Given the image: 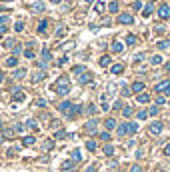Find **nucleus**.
Returning <instances> with one entry per match:
<instances>
[{"label":"nucleus","instance_id":"nucleus-15","mask_svg":"<svg viewBox=\"0 0 170 172\" xmlns=\"http://www.w3.org/2000/svg\"><path fill=\"white\" fill-rule=\"evenodd\" d=\"M32 46H34V42H28V48L24 50V56H26L28 60H32V58H34V50H32Z\"/></svg>","mask_w":170,"mask_h":172},{"label":"nucleus","instance_id":"nucleus-24","mask_svg":"<svg viewBox=\"0 0 170 172\" xmlns=\"http://www.w3.org/2000/svg\"><path fill=\"white\" fill-rule=\"evenodd\" d=\"M116 132H118V136H126V134H128V124L118 126V130H116Z\"/></svg>","mask_w":170,"mask_h":172},{"label":"nucleus","instance_id":"nucleus-57","mask_svg":"<svg viewBox=\"0 0 170 172\" xmlns=\"http://www.w3.org/2000/svg\"><path fill=\"white\" fill-rule=\"evenodd\" d=\"M84 172H96V166H88Z\"/></svg>","mask_w":170,"mask_h":172},{"label":"nucleus","instance_id":"nucleus-5","mask_svg":"<svg viewBox=\"0 0 170 172\" xmlns=\"http://www.w3.org/2000/svg\"><path fill=\"white\" fill-rule=\"evenodd\" d=\"M24 98H26V96H24V92L20 90V86H14V88H12V100H14V102H20V100H24Z\"/></svg>","mask_w":170,"mask_h":172},{"label":"nucleus","instance_id":"nucleus-61","mask_svg":"<svg viewBox=\"0 0 170 172\" xmlns=\"http://www.w3.org/2000/svg\"><path fill=\"white\" fill-rule=\"evenodd\" d=\"M164 68H166V70H170V62H168V64H166V66H164Z\"/></svg>","mask_w":170,"mask_h":172},{"label":"nucleus","instance_id":"nucleus-21","mask_svg":"<svg viewBox=\"0 0 170 172\" xmlns=\"http://www.w3.org/2000/svg\"><path fill=\"white\" fill-rule=\"evenodd\" d=\"M122 70H124V66H122V64H114V66L110 68V72H112V74H122Z\"/></svg>","mask_w":170,"mask_h":172},{"label":"nucleus","instance_id":"nucleus-33","mask_svg":"<svg viewBox=\"0 0 170 172\" xmlns=\"http://www.w3.org/2000/svg\"><path fill=\"white\" fill-rule=\"evenodd\" d=\"M44 8H46V6H44L42 2H36V4H34V8H32V10H34V12H42Z\"/></svg>","mask_w":170,"mask_h":172},{"label":"nucleus","instance_id":"nucleus-50","mask_svg":"<svg viewBox=\"0 0 170 172\" xmlns=\"http://www.w3.org/2000/svg\"><path fill=\"white\" fill-rule=\"evenodd\" d=\"M120 108H122V102L116 100V102H114V110H120Z\"/></svg>","mask_w":170,"mask_h":172},{"label":"nucleus","instance_id":"nucleus-42","mask_svg":"<svg viewBox=\"0 0 170 172\" xmlns=\"http://www.w3.org/2000/svg\"><path fill=\"white\" fill-rule=\"evenodd\" d=\"M82 72H86V68H84V66H74V74H78V76H80Z\"/></svg>","mask_w":170,"mask_h":172},{"label":"nucleus","instance_id":"nucleus-47","mask_svg":"<svg viewBox=\"0 0 170 172\" xmlns=\"http://www.w3.org/2000/svg\"><path fill=\"white\" fill-rule=\"evenodd\" d=\"M130 172H142V166H138V164H134V166L130 168Z\"/></svg>","mask_w":170,"mask_h":172},{"label":"nucleus","instance_id":"nucleus-63","mask_svg":"<svg viewBox=\"0 0 170 172\" xmlns=\"http://www.w3.org/2000/svg\"><path fill=\"white\" fill-rule=\"evenodd\" d=\"M0 128H2V122H0Z\"/></svg>","mask_w":170,"mask_h":172},{"label":"nucleus","instance_id":"nucleus-31","mask_svg":"<svg viewBox=\"0 0 170 172\" xmlns=\"http://www.w3.org/2000/svg\"><path fill=\"white\" fill-rule=\"evenodd\" d=\"M158 112H160L158 106H150V108H148V114H150V116H158Z\"/></svg>","mask_w":170,"mask_h":172},{"label":"nucleus","instance_id":"nucleus-19","mask_svg":"<svg viewBox=\"0 0 170 172\" xmlns=\"http://www.w3.org/2000/svg\"><path fill=\"white\" fill-rule=\"evenodd\" d=\"M104 126H106V130H114L116 128V120H114V118H108V120L104 122Z\"/></svg>","mask_w":170,"mask_h":172},{"label":"nucleus","instance_id":"nucleus-44","mask_svg":"<svg viewBox=\"0 0 170 172\" xmlns=\"http://www.w3.org/2000/svg\"><path fill=\"white\" fill-rule=\"evenodd\" d=\"M86 112H88V114H94V112H96V106H94V104H88V106H86Z\"/></svg>","mask_w":170,"mask_h":172},{"label":"nucleus","instance_id":"nucleus-26","mask_svg":"<svg viewBox=\"0 0 170 172\" xmlns=\"http://www.w3.org/2000/svg\"><path fill=\"white\" fill-rule=\"evenodd\" d=\"M104 154H106V156H112V154H114V146H112V144H106V146H104Z\"/></svg>","mask_w":170,"mask_h":172},{"label":"nucleus","instance_id":"nucleus-55","mask_svg":"<svg viewBox=\"0 0 170 172\" xmlns=\"http://www.w3.org/2000/svg\"><path fill=\"white\" fill-rule=\"evenodd\" d=\"M36 104H38V106H42V108H44V106H46V100H44V98H40V100H38Z\"/></svg>","mask_w":170,"mask_h":172},{"label":"nucleus","instance_id":"nucleus-41","mask_svg":"<svg viewBox=\"0 0 170 172\" xmlns=\"http://www.w3.org/2000/svg\"><path fill=\"white\" fill-rule=\"evenodd\" d=\"M72 158H74V160H82V154H80V150H72Z\"/></svg>","mask_w":170,"mask_h":172},{"label":"nucleus","instance_id":"nucleus-59","mask_svg":"<svg viewBox=\"0 0 170 172\" xmlns=\"http://www.w3.org/2000/svg\"><path fill=\"white\" fill-rule=\"evenodd\" d=\"M2 80H4V72H0V82H2Z\"/></svg>","mask_w":170,"mask_h":172},{"label":"nucleus","instance_id":"nucleus-35","mask_svg":"<svg viewBox=\"0 0 170 172\" xmlns=\"http://www.w3.org/2000/svg\"><path fill=\"white\" fill-rule=\"evenodd\" d=\"M110 64V56H102L100 58V66H108Z\"/></svg>","mask_w":170,"mask_h":172},{"label":"nucleus","instance_id":"nucleus-54","mask_svg":"<svg viewBox=\"0 0 170 172\" xmlns=\"http://www.w3.org/2000/svg\"><path fill=\"white\" fill-rule=\"evenodd\" d=\"M20 50H22L20 46H14V48H12V54H20Z\"/></svg>","mask_w":170,"mask_h":172},{"label":"nucleus","instance_id":"nucleus-18","mask_svg":"<svg viewBox=\"0 0 170 172\" xmlns=\"http://www.w3.org/2000/svg\"><path fill=\"white\" fill-rule=\"evenodd\" d=\"M6 22H8V16H0V34H2V32H6V28H8V26H6Z\"/></svg>","mask_w":170,"mask_h":172},{"label":"nucleus","instance_id":"nucleus-43","mask_svg":"<svg viewBox=\"0 0 170 172\" xmlns=\"http://www.w3.org/2000/svg\"><path fill=\"white\" fill-rule=\"evenodd\" d=\"M162 104H166V98L164 96H158L156 98V106H162Z\"/></svg>","mask_w":170,"mask_h":172},{"label":"nucleus","instance_id":"nucleus-3","mask_svg":"<svg viewBox=\"0 0 170 172\" xmlns=\"http://www.w3.org/2000/svg\"><path fill=\"white\" fill-rule=\"evenodd\" d=\"M48 62H50V52H48V48H44V50H42V60L38 62V66H40V70H46V66H48Z\"/></svg>","mask_w":170,"mask_h":172},{"label":"nucleus","instance_id":"nucleus-62","mask_svg":"<svg viewBox=\"0 0 170 172\" xmlns=\"http://www.w3.org/2000/svg\"><path fill=\"white\" fill-rule=\"evenodd\" d=\"M86 2H94V0H86Z\"/></svg>","mask_w":170,"mask_h":172},{"label":"nucleus","instance_id":"nucleus-51","mask_svg":"<svg viewBox=\"0 0 170 172\" xmlns=\"http://www.w3.org/2000/svg\"><path fill=\"white\" fill-rule=\"evenodd\" d=\"M22 130H24L22 124H16V126H14V132H22Z\"/></svg>","mask_w":170,"mask_h":172},{"label":"nucleus","instance_id":"nucleus-12","mask_svg":"<svg viewBox=\"0 0 170 172\" xmlns=\"http://www.w3.org/2000/svg\"><path fill=\"white\" fill-rule=\"evenodd\" d=\"M144 82H142V80H136V82H134V84H132V92H136V94H140V92H142V90H144Z\"/></svg>","mask_w":170,"mask_h":172},{"label":"nucleus","instance_id":"nucleus-11","mask_svg":"<svg viewBox=\"0 0 170 172\" xmlns=\"http://www.w3.org/2000/svg\"><path fill=\"white\" fill-rule=\"evenodd\" d=\"M152 10H154V2H148V4L142 8V16H144V18H148V16L152 14Z\"/></svg>","mask_w":170,"mask_h":172},{"label":"nucleus","instance_id":"nucleus-40","mask_svg":"<svg viewBox=\"0 0 170 172\" xmlns=\"http://www.w3.org/2000/svg\"><path fill=\"white\" fill-rule=\"evenodd\" d=\"M138 118H140V120H146V118H148V110H140V112H138Z\"/></svg>","mask_w":170,"mask_h":172},{"label":"nucleus","instance_id":"nucleus-38","mask_svg":"<svg viewBox=\"0 0 170 172\" xmlns=\"http://www.w3.org/2000/svg\"><path fill=\"white\" fill-rule=\"evenodd\" d=\"M14 30H16V32H22V30H24V22H16V24H14Z\"/></svg>","mask_w":170,"mask_h":172},{"label":"nucleus","instance_id":"nucleus-28","mask_svg":"<svg viewBox=\"0 0 170 172\" xmlns=\"http://www.w3.org/2000/svg\"><path fill=\"white\" fill-rule=\"evenodd\" d=\"M16 64H18V58H16V56H10V58L6 60V66H16Z\"/></svg>","mask_w":170,"mask_h":172},{"label":"nucleus","instance_id":"nucleus-49","mask_svg":"<svg viewBox=\"0 0 170 172\" xmlns=\"http://www.w3.org/2000/svg\"><path fill=\"white\" fill-rule=\"evenodd\" d=\"M52 146H54V142H52V140H48V142H44V148H46V150H50Z\"/></svg>","mask_w":170,"mask_h":172},{"label":"nucleus","instance_id":"nucleus-10","mask_svg":"<svg viewBox=\"0 0 170 172\" xmlns=\"http://www.w3.org/2000/svg\"><path fill=\"white\" fill-rule=\"evenodd\" d=\"M92 80V74L90 72H82L80 76H78V84H88Z\"/></svg>","mask_w":170,"mask_h":172},{"label":"nucleus","instance_id":"nucleus-58","mask_svg":"<svg viewBox=\"0 0 170 172\" xmlns=\"http://www.w3.org/2000/svg\"><path fill=\"white\" fill-rule=\"evenodd\" d=\"M164 92H166V96H170V86L166 88V90H164Z\"/></svg>","mask_w":170,"mask_h":172},{"label":"nucleus","instance_id":"nucleus-16","mask_svg":"<svg viewBox=\"0 0 170 172\" xmlns=\"http://www.w3.org/2000/svg\"><path fill=\"white\" fill-rule=\"evenodd\" d=\"M108 10H110V12H112V14H116V12H118V10H120V4H118V2H116V0H112V2H110V4H108Z\"/></svg>","mask_w":170,"mask_h":172},{"label":"nucleus","instance_id":"nucleus-46","mask_svg":"<svg viewBox=\"0 0 170 172\" xmlns=\"http://www.w3.org/2000/svg\"><path fill=\"white\" fill-rule=\"evenodd\" d=\"M54 138H66V132H64V130H58V132L54 134Z\"/></svg>","mask_w":170,"mask_h":172},{"label":"nucleus","instance_id":"nucleus-25","mask_svg":"<svg viewBox=\"0 0 170 172\" xmlns=\"http://www.w3.org/2000/svg\"><path fill=\"white\" fill-rule=\"evenodd\" d=\"M122 114H124L126 118H130V116L134 114V110H132V106H124V108H122Z\"/></svg>","mask_w":170,"mask_h":172},{"label":"nucleus","instance_id":"nucleus-7","mask_svg":"<svg viewBox=\"0 0 170 172\" xmlns=\"http://www.w3.org/2000/svg\"><path fill=\"white\" fill-rule=\"evenodd\" d=\"M80 112H82V106H80V104H74V106H72V110L66 114V118H68V120H74V116H78Z\"/></svg>","mask_w":170,"mask_h":172},{"label":"nucleus","instance_id":"nucleus-27","mask_svg":"<svg viewBox=\"0 0 170 172\" xmlns=\"http://www.w3.org/2000/svg\"><path fill=\"white\" fill-rule=\"evenodd\" d=\"M122 42H112V52H122Z\"/></svg>","mask_w":170,"mask_h":172},{"label":"nucleus","instance_id":"nucleus-13","mask_svg":"<svg viewBox=\"0 0 170 172\" xmlns=\"http://www.w3.org/2000/svg\"><path fill=\"white\" fill-rule=\"evenodd\" d=\"M168 86H170V80H162V82H158V84L154 86V90H156V92H164Z\"/></svg>","mask_w":170,"mask_h":172},{"label":"nucleus","instance_id":"nucleus-9","mask_svg":"<svg viewBox=\"0 0 170 172\" xmlns=\"http://www.w3.org/2000/svg\"><path fill=\"white\" fill-rule=\"evenodd\" d=\"M96 128H98V120H96V118H92V120H88V122H86V130H88L90 134H94Z\"/></svg>","mask_w":170,"mask_h":172},{"label":"nucleus","instance_id":"nucleus-39","mask_svg":"<svg viewBox=\"0 0 170 172\" xmlns=\"http://www.w3.org/2000/svg\"><path fill=\"white\" fill-rule=\"evenodd\" d=\"M24 74H26V72H24V68H18V70L14 72V78H22Z\"/></svg>","mask_w":170,"mask_h":172},{"label":"nucleus","instance_id":"nucleus-32","mask_svg":"<svg viewBox=\"0 0 170 172\" xmlns=\"http://www.w3.org/2000/svg\"><path fill=\"white\" fill-rule=\"evenodd\" d=\"M72 168H74V162L72 160H68V162L62 164V170H72Z\"/></svg>","mask_w":170,"mask_h":172},{"label":"nucleus","instance_id":"nucleus-60","mask_svg":"<svg viewBox=\"0 0 170 172\" xmlns=\"http://www.w3.org/2000/svg\"><path fill=\"white\" fill-rule=\"evenodd\" d=\"M50 2H52V4H58V2H60V0H50Z\"/></svg>","mask_w":170,"mask_h":172},{"label":"nucleus","instance_id":"nucleus-56","mask_svg":"<svg viewBox=\"0 0 170 172\" xmlns=\"http://www.w3.org/2000/svg\"><path fill=\"white\" fill-rule=\"evenodd\" d=\"M164 154H166V156H170V144H166V148H164Z\"/></svg>","mask_w":170,"mask_h":172},{"label":"nucleus","instance_id":"nucleus-4","mask_svg":"<svg viewBox=\"0 0 170 172\" xmlns=\"http://www.w3.org/2000/svg\"><path fill=\"white\" fill-rule=\"evenodd\" d=\"M158 16H160V20H166V18H170V6H168V4L158 6Z\"/></svg>","mask_w":170,"mask_h":172},{"label":"nucleus","instance_id":"nucleus-30","mask_svg":"<svg viewBox=\"0 0 170 172\" xmlns=\"http://www.w3.org/2000/svg\"><path fill=\"white\" fill-rule=\"evenodd\" d=\"M126 44L128 46H134V44H136V36H134V34H128L126 36Z\"/></svg>","mask_w":170,"mask_h":172},{"label":"nucleus","instance_id":"nucleus-8","mask_svg":"<svg viewBox=\"0 0 170 172\" xmlns=\"http://www.w3.org/2000/svg\"><path fill=\"white\" fill-rule=\"evenodd\" d=\"M72 106H74V104L66 100V102H60V104H58V110H60V112H64V114H68V112L72 110Z\"/></svg>","mask_w":170,"mask_h":172},{"label":"nucleus","instance_id":"nucleus-52","mask_svg":"<svg viewBox=\"0 0 170 172\" xmlns=\"http://www.w3.org/2000/svg\"><path fill=\"white\" fill-rule=\"evenodd\" d=\"M122 86H124V88H122V96H128V94H130V90L126 88V84H122Z\"/></svg>","mask_w":170,"mask_h":172},{"label":"nucleus","instance_id":"nucleus-48","mask_svg":"<svg viewBox=\"0 0 170 172\" xmlns=\"http://www.w3.org/2000/svg\"><path fill=\"white\" fill-rule=\"evenodd\" d=\"M26 126H28V128H36V122H34V120H26Z\"/></svg>","mask_w":170,"mask_h":172},{"label":"nucleus","instance_id":"nucleus-45","mask_svg":"<svg viewBox=\"0 0 170 172\" xmlns=\"http://www.w3.org/2000/svg\"><path fill=\"white\" fill-rule=\"evenodd\" d=\"M94 10H96V12H102V10H104V4H102V2H96Z\"/></svg>","mask_w":170,"mask_h":172},{"label":"nucleus","instance_id":"nucleus-14","mask_svg":"<svg viewBox=\"0 0 170 172\" xmlns=\"http://www.w3.org/2000/svg\"><path fill=\"white\" fill-rule=\"evenodd\" d=\"M138 102H140V104H148V102H150V94H148V92H140V94H138Z\"/></svg>","mask_w":170,"mask_h":172},{"label":"nucleus","instance_id":"nucleus-22","mask_svg":"<svg viewBox=\"0 0 170 172\" xmlns=\"http://www.w3.org/2000/svg\"><path fill=\"white\" fill-rule=\"evenodd\" d=\"M44 78V70H38V72H34V76H32V82H40Z\"/></svg>","mask_w":170,"mask_h":172},{"label":"nucleus","instance_id":"nucleus-36","mask_svg":"<svg viewBox=\"0 0 170 172\" xmlns=\"http://www.w3.org/2000/svg\"><path fill=\"white\" fill-rule=\"evenodd\" d=\"M100 140L108 142V140H110V132H108V130H106V132H100Z\"/></svg>","mask_w":170,"mask_h":172},{"label":"nucleus","instance_id":"nucleus-6","mask_svg":"<svg viewBox=\"0 0 170 172\" xmlns=\"http://www.w3.org/2000/svg\"><path fill=\"white\" fill-rule=\"evenodd\" d=\"M150 134H156V136H158V134H162V130H164V124H162V122H158V120H156V122H152V124H150Z\"/></svg>","mask_w":170,"mask_h":172},{"label":"nucleus","instance_id":"nucleus-2","mask_svg":"<svg viewBox=\"0 0 170 172\" xmlns=\"http://www.w3.org/2000/svg\"><path fill=\"white\" fill-rule=\"evenodd\" d=\"M118 22L120 24H134V16L128 14V12H120L118 14Z\"/></svg>","mask_w":170,"mask_h":172},{"label":"nucleus","instance_id":"nucleus-29","mask_svg":"<svg viewBox=\"0 0 170 172\" xmlns=\"http://www.w3.org/2000/svg\"><path fill=\"white\" fill-rule=\"evenodd\" d=\"M86 148H88L90 152H94V150H96V142H94V140H86Z\"/></svg>","mask_w":170,"mask_h":172},{"label":"nucleus","instance_id":"nucleus-17","mask_svg":"<svg viewBox=\"0 0 170 172\" xmlns=\"http://www.w3.org/2000/svg\"><path fill=\"white\" fill-rule=\"evenodd\" d=\"M34 142H36L34 136H24V138H22V144H24V146H32Z\"/></svg>","mask_w":170,"mask_h":172},{"label":"nucleus","instance_id":"nucleus-20","mask_svg":"<svg viewBox=\"0 0 170 172\" xmlns=\"http://www.w3.org/2000/svg\"><path fill=\"white\" fill-rule=\"evenodd\" d=\"M128 124V134H136L138 132V124L136 122H126Z\"/></svg>","mask_w":170,"mask_h":172},{"label":"nucleus","instance_id":"nucleus-23","mask_svg":"<svg viewBox=\"0 0 170 172\" xmlns=\"http://www.w3.org/2000/svg\"><path fill=\"white\" fill-rule=\"evenodd\" d=\"M48 22H50V20H46V18H44V20H40V24H38V32H46Z\"/></svg>","mask_w":170,"mask_h":172},{"label":"nucleus","instance_id":"nucleus-34","mask_svg":"<svg viewBox=\"0 0 170 172\" xmlns=\"http://www.w3.org/2000/svg\"><path fill=\"white\" fill-rule=\"evenodd\" d=\"M150 62H152V64H160V62H162V56H160V54H156V56H152V58H150Z\"/></svg>","mask_w":170,"mask_h":172},{"label":"nucleus","instance_id":"nucleus-53","mask_svg":"<svg viewBox=\"0 0 170 172\" xmlns=\"http://www.w3.org/2000/svg\"><path fill=\"white\" fill-rule=\"evenodd\" d=\"M64 32H66L64 28H58V30H56V36H64Z\"/></svg>","mask_w":170,"mask_h":172},{"label":"nucleus","instance_id":"nucleus-1","mask_svg":"<svg viewBox=\"0 0 170 172\" xmlns=\"http://www.w3.org/2000/svg\"><path fill=\"white\" fill-rule=\"evenodd\" d=\"M56 94L58 96H66L68 92H70V82H68V78L66 76H62L60 80H56Z\"/></svg>","mask_w":170,"mask_h":172},{"label":"nucleus","instance_id":"nucleus-37","mask_svg":"<svg viewBox=\"0 0 170 172\" xmlns=\"http://www.w3.org/2000/svg\"><path fill=\"white\" fill-rule=\"evenodd\" d=\"M156 46H158L160 50H164V48H168V46H170V42H168V40H160V42L156 44Z\"/></svg>","mask_w":170,"mask_h":172}]
</instances>
